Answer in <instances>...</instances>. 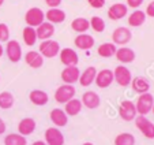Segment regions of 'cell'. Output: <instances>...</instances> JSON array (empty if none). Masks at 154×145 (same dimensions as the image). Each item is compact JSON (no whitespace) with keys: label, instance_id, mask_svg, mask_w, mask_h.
<instances>
[{"label":"cell","instance_id":"obj_1","mask_svg":"<svg viewBox=\"0 0 154 145\" xmlns=\"http://www.w3.org/2000/svg\"><path fill=\"white\" fill-rule=\"evenodd\" d=\"M153 105H154V96L150 92L139 95L137 99V103H135L138 115H143V116H146L149 112H151Z\"/></svg>","mask_w":154,"mask_h":145},{"label":"cell","instance_id":"obj_2","mask_svg":"<svg viewBox=\"0 0 154 145\" xmlns=\"http://www.w3.org/2000/svg\"><path fill=\"white\" fill-rule=\"evenodd\" d=\"M60 50H61L60 44L57 41L52 40V38L42 41L40 44V47H38V52L42 55V58H47V59L56 58L59 55V52H60Z\"/></svg>","mask_w":154,"mask_h":145},{"label":"cell","instance_id":"obj_3","mask_svg":"<svg viewBox=\"0 0 154 145\" xmlns=\"http://www.w3.org/2000/svg\"><path fill=\"white\" fill-rule=\"evenodd\" d=\"M25 22L30 27H38L42 22H45V12L38 7H32L25 14Z\"/></svg>","mask_w":154,"mask_h":145},{"label":"cell","instance_id":"obj_4","mask_svg":"<svg viewBox=\"0 0 154 145\" xmlns=\"http://www.w3.org/2000/svg\"><path fill=\"white\" fill-rule=\"evenodd\" d=\"M76 89L74 85H68V84H63L56 89L55 92V100L60 104H66L67 102H70L71 99L75 97Z\"/></svg>","mask_w":154,"mask_h":145},{"label":"cell","instance_id":"obj_5","mask_svg":"<svg viewBox=\"0 0 154 145\" xmlns=\"http://www.w3.org/2000/svg\"><path fill=\"white\" fill-rule=\"evenodd\" d=\"M134 121H135V126H137V129L146 137V138H149V140L154 138V123L151 122L147 116L138 115Z\"/></svg>","mask_w":154,"mask_h":145},{"label":"cell","instance_id":"obj_6","mask_svg":"<svg viewBox=\"0 0 154 145\" xmlns=\"http://www.w3.org/2000/svg\"><path fill=\"white\" fill-rule=\"evenodd\" d=\"M113 78H115V82H117L120 86L125 88V86H130L131 85L132 74H131V71L124 64H120V66H117L116 69L113 70Z\"/></svg>","mask_w":154,"mask_h":145},{"label":"cell","instance_id":"obj_7","mask_svg":"<svg viewBox=\"0 0 154 145\" xmlns=\"http://www.w3.org/2000/svg\"><path fill=\"white\" fill-rule=\"evenodd\" d=\"M132 38V33L128 27L125 26H119L113 30L112 33V43L115 45H125L128 44Z\"/></svg>","mask_w":154,"mask_h":145},{"label":"cell","instance_id":"obj_8","mask_svg":"<svg viewBox=\"0 0 154 145\" xmlns=\"http://www.w3.org/2000/svg\"><path fill=\"white\" fill-rule=\"evenodd\" d=\"M119 115L123 121H134L135 118L138 116V112H137V108H135V103H132L131 100H124L122 102L119 107Z\"/></svg>","mask_w":154,"mask_h":145},{"label":"cell","instance_id":"obj_9","mask_svg":"<svg viewBox=\"0 0 154 145\" xmlns=\"http://www.w3.org/2000/svg\"><path fill=\"white\" fill-rule=\"evenodd\" d=\"M6 53H7L8 60L12 62V63H18V62H20V59H22V47H20L19 41H17V40L7 41Z\"/></svg>","mask_w":154,"mask_h":145},{"label":"cell","instance_id":"obj_10","mask_svg":"<svg viewBox=\"0 0 154 145\" xmlns=\"http://www.w3.org/2000/svg\"><path fill=\"white\" fill-rule=\"evenodd\" d=\"M94 82H96V85L100 88V89L109 88L115 82L113 71H112V70H109V69H104V70L97 71V76H96Z\"/></svg>","mask_w":154,"mask_h":145},{"label":"cell","instance_id":"obj_11","mask_svg":"<svg viewBox=\"0 0 154 145\" xmlns=\"http://www.w3.org/2000/svg\"><path fill=\"white\" fill-rule=\"evenodd\" d=\"M59 58H60V62L66 67L78 66L79 63V56L76 53V51L72 50V48H63V50H60Z\"/></svg>","mask_w":154,"mask_h":145},{"label":"cell","instance_id":"obj_12","mask_svg":"<svg viewBox=\"0 0 154 145\" xmlns=\"http://www.w3.org/2000/svg\"><path fill=\"white\" fill-rule=\"evenodd\" d=\"M79 76L81 71L76 66H70V67H64L63 71L60 74V78L63 81V84H68V85H74L75 82L79 81Z\"/></svg>","mask_w":154,"mask_h":145},{"label":"cell","instance_id":"obj_13","mask_svg":"<svg viewBox=\"0 0 154 145\" xmlns=\"http://www.w3.org/2000/svg\"><path fill=\"white\" fill-rule=\"evenodd\" d=\"M44 134L47 145H64V136L57 127H48Z\"/></svg>","mask_w":154,"mask_h":145},{"label":"cell","instance_id":"obj_14","mask_svg":"<svg viewBox=\"0 0 154 145\" xmlns=\"http://www.w3.org/2000/svg\"><path fill=\"white\" fill-rule=\"evenodd\" d=\"M82 105H85L86 108H89V110H96V108H98L100 105H101V99H100L98 93L93 92V90H87V92H85L83 95H82Z\"/></svg>","mask_w":154,"mask_h":145},{"label":"cell","instance_id":"obj_15","mask_svg":"<svg viewBox=\"0 0 154 145\" xmlns=\"http://www.w3.org/2000/svg\"><path fill=\"white\" fill-rule=\"evenodd\" d=\"M127 14H128V7L127 4H123V3H115L108 10V18L111 21L123 19Z\"/></svg>","mask_w":154,"mask_h":145},{"label":"cell","instance_id":"obj_16","mask_svg":"<svg viewBox=\"0 0 154 145\" xmlns=\"http://www.w3.org/2000/svg\"><path fill=\"white\" fill-rule=\"evenodd\" d=\"M74 44L78 50L82 51H87V50H91L96 44V40H94L93 36L90 34H86V33H82V34H78L75 38H74Z\"/></svg>","mask_w":154,"mask_h":145},{"label":"cell","instance_id":"obj_17","mask_svg":"<svg viewBox=\"0 0 154 145\" xmlns=\"http://www.w3.org/2000/svg\"><path fill=\"white\" fill-rule=\"evenodd\" d=\"M115 58L122 64H128L135 60L137 55H135V51L128 48V47H120V48H117L116 53H115Z\"/></svg>","mask_w":154,"mask_h":145},{"label":"cell","instance_id":"obj_18","mask_svg":"<svg viewBox=\"0 0 154 145\" xmlns=\"http://www.w3.org/2000/svg\"><path fill=\"white\" fill-rule=\"evenodd\" d=\"M49 118L55 127H64L68 123V115L61 108H53L49 114Z\"/></svg>","mask_w":154,"mask_h":145},{"label":"cell","instance_id":"obj_19","mask_svg":"<svg viewBox=\"0 0 154 145\" xmlns=\"http://www.w3.org/2000/svg\"><path fill=\"white\" fill-rule=\"evenodd\" d=\"M29 100L37 107H42V105H47L49 102V96L45 90L41 89H33L29 93Z\"/></svg>","mask_w":154,"mask_h":145},{"label":"cell","instance_id":"obj_20","mask_svg":"<svg viewBox=\"0 0 154 145\" xmlns=\"http://www.w3.org/2000/svg\"><path fill=\"white\" fill-rule=\"evenodd\" d=\"M35 32H37V38H40L41 41L49 40L55 34V25L49 22H42L38 27H35Z\"/></svg>","mask_w":154,"mask_h":145},{"label":"cell","instance_id":"obj_21","mask_svg":"<svg viewBox=\"0 0 154 145\" xmlns=\"http://www.w3.org/2000/svg\"><path fill=\"white\" fill-rule=\"evenodd\" d=\"M35 127H37V123H35L34 119L33 118H23L19 123H18V133H19L20 136L26 137V136H30V134L35 130Z\"/></svg>","mask_w":154,"mask_h":145},{"label":"cell","instance_id":"obj_22","mask_svg":"<svg viewBox=\"0 0 154 145\" xmlns=\"http://www.w3.org/2000/svg\"><path fill=\"white\" fill-rule=\"evenodd\" d=\"M131 86H132V90L138 95H143V93H147L150 90V82H149L147 78L145 77H135L131 81Z\"/></svg>","mask_w":154,"mask_h":145},{"label":"cell","instance_id":"obj_23","mask_svg":"<svg viewBox=\"0 0 154 145\" xmlns=\"http://www.w3.org/2000/svg\"><path fill=\"white\" fill-rule=\"evenodd\" d=\"M25 62L32 69H40L44 64V58L38 51H29L25 55Z\"/></svg>","mask_w":154,"mask_h":145},{"label":"cell","instance_id":"obj_24","mask_svg":"<svg viewBox=\"0 0 154 145\" xmlns=\"http://www.w3.org/2000/svg\"><path fill=\"white\" fill-rule=\"evenodd\" d=\"M96 76H97L96 67L89 66L86 70H83V71L81 72V76H79V84L85 88L90 86V85L94 82V79H96Z\"/></svg>","mask_w":154,"mask_h":145},{"label":"cell","instance_id":"obj_25","mask_svg":"<svg viewBox=\"0 0 154 145\" xmlns=\"http://www.w3.org/2000/svg\"><path fill=\"white\" fill-rule=\"evenodd\" d=\"M45 18H47V22L52 25H59L66 21V12L60 8H49L45 12Z\"/></svg>","mask_w":154,"mask_h":145},{"label":"cell","instance_id":"obj_26","mask_svg":"<svg viewBox=\"0 0 154 145\" xmlns=\"http://www.w3.org/2000/svg\"><path fill=\"white\" fill-rule=\"evenodd\" d=\"M146 22V14L142 10H135L128 15V25L131 27H139Z\"/></svg>","mask_w":154,"mask_h":145},{"label":"cell","instance_id":"obj_27","mask_svg":"<svg viewBox=\"0 0 154 145\" xmlns=\"http://www.w3.org/2000/svg\"><path fill=\"white\" fill-rule=\"evenodd\" d=\"M82 102L79 99H71L70 102H67L64 104V112L67 114L68 116H76L79 112L82 111Z\"/></svg>","mask_w":154,"mask_h":145},{"label":"cell","instance_id":"obj_28","mask_svg":"<svg viewBox=\"0 0 154 145\" xmlns=\"http://www.w3.org/2000/svg\"><path fill=\"white\" fill-rule=\"evenodd\" d=\"M71 29H72L74 32L79 33V34L86 33L87 30L90 29V21L83 18V17H78L71 22Z\"/></svg>","mask_w":154,"mask_h":145},{"label":"cell","instance_id":"obj_29","mask_svg":"<svg viewBox=\"0 0 154 145\" xmlns=\"http://www.w3.org/2000/svg\"><path fill=\"white\" fill-rule=\"evenodd\" d=\"M117 51V45H115L113 43H102L101 45L98 47V50H97V53H98L101 58H112L115 56Z\"/></svg>","mask_w":154,"mask_h":145},{"label":"cell","instance_id":"obj_30","mask_svg":"<svg viewBox=\"0 0 154 145\" xmlns=\"http://www.w3.org/2000/svg\"><path fill=\"white\" fill-rule=\"evenodd\" d=\"M22 37H23V43L26 44L27 47H33L35 43H37V32H35L34 27L26 26L22 32Z\"/></svg>","mask_w":154,"mask_h":145},{"label":"cell","instance_id":"obj_31","mask_svg":"<svg viewBox=\"0 0 154 145\" xmlns=\"http://www.w3.org/2000/svg\"><path fill=\"white\" fill-rule=\"evenodd\" d=\"M4 145H27V140L19 133H11L4 137Z\"/></svg>","mask_w":154,"mask_h":145},{"label":"cell","instance_id":"obj_32","mask_svg":"<svg viewBox=\"0 0 154 145\" xmlns=\"http://www.w3.org/2000/svg\"><path fill=\"white\" fill-rule=\"evenodd\" d=\"M14 103H15V97L12 93H10V92L0 93V108H3V110H10V108H12Z\"/></svg>","mask_w":154,"mask_h":145},{"label":"cell","instance_id":"obj_33","mask_svg":"<svg viewBox=\"0 0 154 145\" xmlns=\"http://www.w3.org/2000/svg\"><path fill=\"white\" fill-rule=\"evenodd\" d=\"M115 145H135V137L131 133H120L115 138Z\"/></svg>","mask_w":154,"mask_h":145},{"label":"cell","instance_id":"obj_34","mask_svg":"<svg viewBox=\"0 0 154 145\" xmlns=\"http://www.w3.org/2000/svg\"><path fill=\"white\" fill-rule=\"evenodd\" d=\"M105 21L102 19L101 17H91V19H90V27L94 30L96 33H102L105 30Z\"/></svg>","mask_w":154,"mask_h":145},{"label":"cell","instance_id":"obj_35","mask_svg":"<svg viewBox=\"0 0 154 145\" xmlns=\"http://www.w3.org/2000/svg\"><path fill=\"white\" fill-rule=\"evenodd\" d=\"M10 41V27L7 23H0V43H7Z\"/></svg>","mask_w":154,"mask_h":145},{"label":"cell","instance_id":"obj_36","mask_svg":"<svg viewBox=\"0 0 154 145\" xmlns=\"http://www.w3.org/2000/svg\"><path fill=\"white\" fill-rule=\"evenodd\" d=\"M87 3L93 8H102L105 6V0H87Z\"/></svg>","mask_w":154,"mask_h":145},{"label":"cell","instance_id":"obj_37","mask_svg":"<svg viewBox=\"0 0 154 145\" xmlns=\"http://www.w3.org/2000/svg\"><path fill=\"white\" fill-rule=\"evenodd\" d=\"M143 0H127V7H131V8H139L142 6Z\"/></svg>","mask_w":154,"mask_h":145},{"label":"cell","instance_id":"obj_38","mask_svg":"<svg viewBox=\"0 0 154 145\" xmlns=\"http://www.w3.org/2000/svg\"><path fill=\"white\" fill-rule=\"evenodd\" d=\"M146 17H150V18H154V0L153 2H150V3L147 4V7H146V11H145Z\"/></svg>","mask_w":154,"mask_h":145},{"label":"cell","instance_id":"obj_39","mask_svg":"<svg viewBox=\"0 0 154 145\" xmlns=\"http://www.w3.org/2000/svg\"><path fill=\"white\" fill-rule=\"evenodd\" d=\"M45 3L49 8H57L61 4V0H45Z\"/></svg>","mask_w":154,"mask_h":145},{"label":"cell","instance_id":"obj_40","mask_svg":"<svg viewBox=\"0 0 154 145\" xmlns=\"http://www.w3.org/2000/svg\"><path fill=\"white\" fill-rule=\"evenodd\" d=\"M6 130H7V125H6V122H4L3 119L0 118V134H4V133H6Z\"/></svg>","mask_w":154,"mask_h":145},{"label":"cell","instance_id":"obj_41","mask_svg":"<svg viewBox=\"0 0 154 145\" xmlns=\"http://www.w3.org/2000/svg\"><path fill=\"white\" fill-rule=\"evenodd\" d=\"M32 145H47L45 144V141H42V140H38V141H34Z\"/></svg>","mask_w":154,"mask_h":145},{"label":"cell","instance_id":"obj_42","mask_svg":"<svg viewBox=\"0 0 154 145\" xmlns=\"http://www.w3.org/2000/svg\"><path fill=\"white\" fill-rule=\"evenodd\" d=\"M3 53H4V48H3V45H2V43H0V58L3 56Z\"/></svg>","mask_w":154,"mask_h":145},{"label":"cell","instance_id":"obj_43","mask_svg":"<svg viewBox=\"0 0 154 145\" xmlns=\"http://www.w3.org/2000/svg\"><path fill=\"white\" fill-rule=\"evenodd\" d=\"M82 145H94V144H93V142H83Z\"/></svg>","mask_w":154,"mask_h":145},{"label":"cell","instance_id":"obj_44","mask_svg":"<svg viewBox=\"0 0 154 145\" xmlns=\"http://www.w3.org/2000/svg\"><path fill=\"white\" fill-rule=\"evenodd\" d=\"M3 3H4V0H0V7L3 6Z\"/></svg>","mask_w":154,"mask_h":145},{"label":"cell","instance_id":"obj_45","mask_svg":"<svg viewBox=\"0 0 154 145\" xmlns=\"http://www.w3.org/2000/svg\"><path fill=\"white\" fill-rule=\"evenodd\" d=\"M151 112H153V115H154V105H153V110H151Z\"/></svg>","mask_w":154,"mask_h":145}]
</instances>
